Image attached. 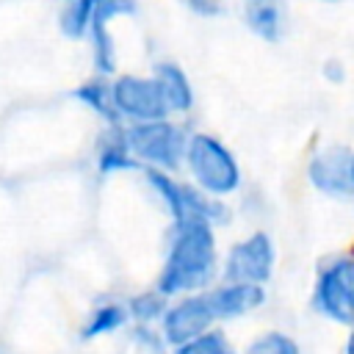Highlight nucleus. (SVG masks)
<instances>
[{"label":"nucleus","instance_id":"1","mask_svg":"<svg viewBox=\"0 0 354 354\" xmlns=\"http://www.w3.org/2000/svg\"><path fill=\"white\" fill-rule=\"evenodd\" d=\"M218 249L213 224L202 218H188L174 224V238L166 254V266L158 277V290L163 296H191L213 288L218 277Z\"/></svg>","mask_w":354,"mask_h":354},{"label":"nucleus","instance_id":"2","mask_svg":"<svg viewBox=\"0 0 354 354\" xmlns=\"http://www.w3.org/2000/svg\"><path fill=\"white\" fill-rule=\"evenodd\" d=\"M310 310L340 329L354 326V249L332 252L318 260L310 288Z\"/></svg>","mask_w":354,"mask_h":354},{"label":"nucleus","instance_id":"3","mask_svg":"<svg viewBox=\"0 0 354 354\" xmlns=\"http://www.w3.org/2000/svg\"><path fill=\"white\" fill-rule=\"evenodd\" d=\"M185 166H188L194 185L218 199L232 196L243 183L238 158L221 138H216L210 133H191Z\"/></svg>","mask_w":354,"mask_h":354},{"label":"nucleus","instance_id":"4","mask_svg":"<svg viewBox=\"0 0 354 354\" xmlns=\"http://www.w3.org/2000/svg\"><path fill=\"white\" fill-rule=\"evenodd\" d=\"M124 136H127V147H130L133 158L149 163V169L177 171L185 163L191 136L169 119L136 122V124L124 127Z\"/></svg>","mask_w":354,"mask_h":354},{"label":"nucleus","instance_id":"5","mask_svg":"<svg viewBox=\"0 0 354 354\" xmlns=\"http://www.w3.org/2000/svg\"><path fill=\"white\" fill-rule=\"evenodd\" d=\"M274 268H277L274 238L266 230H254L227 249V257L221 263V279L268 285V279L274 277Z\"/></svg>","mask_w":354,"mask_h":354},{"label":"nucleus","instance_id":"6","mask_svg":"<svg viewBox=\"0 0 354 354\" xmlns=\"http://www.w3.org/2000/svg\"><path fill=\"white\" fill-rule=\"evenodd\" d=\"M351 147L346 144H321L304 163L307 185L332 202H354V185H351Z\"/></svg>","mask_w":354,"mask_h":354},{"label":"nucleus","instance_id":"7","mask_svg":"<svg viewBox=\"0 0 354 354\" xmlns=\"http://www.w3.org/2000/svg\"><path fill=\"white\" fill-rule=\"evenodd\" d=\"M111 91L119 119H127L130 124L158 122L171 116L166 97L152 75H119L111 80Z\"/></svg>","mask_w":354,"mask_h":354},{"label":"nucleus","instance_id":"8","mask_svg":"<svg viewBox=\"0 0 354 354\" xmlns=\"http://www.w3.org/2000/svg\"><path fill=\"white\" fill-rule=\"evenodd\" d=\"M163 321V340L171 346V348H180L185 346L188 340L205 335L207 329H213L218 321L205 299V290L202 293H191V296H180L174 304H169L166 315L160 318Z\"/></svg>","mask_w":354,"mask_h":354},{"label":"nucleus","instance_id":"9","mask_svg":"<svg viewBox=\"0 0 354 354\" xmlns=\"http://www.w3.org/2000/svg\"><path fill=\"white\" fill-rule=\"evenodd\" d=\"M205 299H207L216 321H238V318L257 313L266 304V285L221 279L218 285L205 290Z\"/></svg>","mask_w":354,"mask_h":354},{"label":"nucleus","instance_id":"10","mask_svg":"<svg viewBox=\"0 0 354 354\" xmlns=\"http://www.w3.org/2000/svg\"><path fill=\"white\" fill-rule=\"evenodd\" d=\"M238 14L246 30L266 44H277L288 36L290 28L288 0H238Z\"/></svg>","mask_w":354,"mask_h":354},{"label":"nucleus","instance_id":"11","mask_svg":"<svg viewBox=\"0 0 354 354\" xmlns=\"http://www.w3.org/2000/svg\"><path fill=\"white\" fill-rule=\"evenodd\" d=\"M152 77L158 80L171 113H188L194 108V86H191V77L185 75V69L180 64L158 61L152 66Z\"/></svg>","mask_w":354,"mask_h":354},{"label":"nucleus","instance_id":"12","mask_svg":"<svg viewBox=\"0 0 354 354\" xmlns=\"http://www.w3.org/2000/svg\"><path fill=\"white\" fill-rule=\"evenodd\" d=\"M75 97L83 105H88L94 113H100L105 122H111V124H119L122 122L119 113H116V105H113V91H111V80L108 77H100L97 75V77L80 83L75 88Z\"/></svg>","mask_w":354,"mask_h":354},{"label":"nucleus","instance_id":"13","mask_svg":"<svg viewBox=\"0 0 354 354\" xmlns=\"http://www.w3.org/2000/svg\"><path fill=\"white\" fill-rule=\"evenodd\" d=\"M105 0H66L58 14V28L66 39H86L97 8Z\"/></svg>","mask_w":354,"mask_h":354},{"label":"nucleus","instance_id":"14","mask_svg":"<svg viewBox=\"0 0 354 354\" xmlns=\"http://www.w3.org/2000/svg\"><path fill=\"white\" fill-rule=\"evenodd\" d=\"M130 166H136V158L127 147V136H124V130L113 127V133L100 147V169L116 171V169H130Z\"/></svg>","mask_w":354,"mask_h":354},{"label":"nucleus","instance_id":"15","mask_svg":"<svg viewBox=\"0 0 354 354\" xmlns=\"http://www.w3.org/2000/svg\"><path fill=\"white\" fill-rule=\"evenodd\" d=\"M243 354H301V346L293 335H288L282 329H266L249 340Z\"/></svg>","mask_w":354,"mask_h":354},{"label":"nucleus","instance_id":"16","mask_svg":"<svg viewBox=\"0 0 354 354\" xmlns=\"http://www.w3.org/2000/svg\"><path fill=\"white\" fill-rule=\"evenodd\" d=\"M124 321H127V310H124V307H119V304H102V307H97V310L88 315V321H86V326H83V337L91 340V337L116 332Z\"/></svg>","mask_w":354,"mask_h":354},{"label":"nucleus","instance_id":"17","mask_svg":"<svg viewBox=\"0 0 354 354\" xmlns=\"http://www.w3.org/2000/svg\"><path fill=\"white\" fill-rule=\"evenodd\" d=\"M174 354H238V351H235L232 340L227 337V332L213 326L205 335H199V337L188 340L185 346L174 348Z\"/></svg>","mask_w":354,"mask_h":354},{"label":"nucleus","instance_id":"18","mask_svg":"<svg viewBox=\"0 0 354 354\" xmlns=\"http://www.w3.org/2000/svg\"><path fill=\"white\" fill-rule=\"evenodd\" d=\"M166 310H169V296H163L158 288H152V290H147V293H141V296H136L130 301V315L136 321H141V324L163 318Z\"/></svg>","mask_w":354,"mask_h":354},{"label":"nucleus","instance_id":"19","mask_svg":"<svg viewBox=\"0 0 354 354\" xmlns=\"http://www.w3.org/2000/svg\"><path fill=\"white\" fill-rule=\"evenodd\" d=\"M321 77H324V83H329V86H343V83L348 80V66H346V61L337 58V55L324 58V61H321Z\"/></svg>","mask_w":354,"mask_h":354},{"label":"nucleus","instance_id":"20","mask_svg":"<svg viewBox=\"0 0 354 354\" xmlns=\"http://www.w3.org/2000/svg\"><path fill=\"white\" fill-rule=\"evenodd\" d=\"M194 17H199V19H216V17H221L224 11H227V6H224V0H180Z\"/></svg>","mask_w":354,"mask_h":354},{"label":"nucleus","instance_id":"21","mask_svg":"<svg viewBox=\"0 0 354 354\" xmlns=\"http://www.w3.org/2000/svg\"><path fill=\"white\" fill-rule=\"evenodd\" d=\"M340 354H354V326L346 329V337L340 343Z\"/></svg>","mask_w":354,"mask_h":354},{"label":"nucleus","instance_id":"22","mask_svg":"<svg viewBox=\"0 0 354 354\" xmlns=\"http://www.w3.org/2000/svg\"><path fill=\"white\" fill-rule=\"evenodd\" d=\"M348 169H351V185H354V147H351V163H348Z\"/></svg>","mask_w":354,"mask_h":354},{"label":"nucleus","instance_id":"23","mask_svg":"<svg viewBox=\"0 0 354 354\" xmlns=\"http://www.w3.org/2000/svg\"><path fill=\"white\" fill-rule=\"evenodd\" d=\"M315 3H326V6H337V3H343V0H315Z\"/></svg>","mask_w":354,"mask_h":354},{"label":"nucleus","instance_id":"24","mask_svg":"<svg viewBox=\"0 0 354 354\" xmlns=\"http://www.w3.org/2000/svg\"><path fill=\"white\" fill-rule=\"evenodd\" d=\"M61 3H66V0H61Z\"/></svg>","mask_w":354,"mask_h":354},{"label":"nucleus","instance_id":"25","mask_svg":"<svg viewBox=\"0 0 354 354\" xmlns=\"http://www.w3.org/2000/svg\"><path fill=\"white\" fill-rule=\"evenodd\" d=\"M351 249H354V246H351Z\"/></svg>","mask_w":354,"mask_h":354}]
</instances>
